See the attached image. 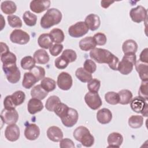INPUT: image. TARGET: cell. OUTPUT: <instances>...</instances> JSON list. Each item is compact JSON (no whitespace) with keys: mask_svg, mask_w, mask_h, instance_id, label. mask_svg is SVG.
<instances>
[{"mask_svg":"<svg viewBox=\"0 0 148 148\" xmlns=\"http://www.w3.org/2000/svg\"><path fill=\"white\" fill-rule=\"evenodd\" d=\"M56 82L53 79L46 77L42 79L40 86L47 92H50L55 90L56 88Z\"/></svg>","mask_w":148,"mask_h":148,"instance_id":"cell-33","label":"cell"},{"mask_svg":"<svg viewBox=\"0 0 148 148\" xmlns=\"http://www.w3.org/2000/svg\"><path fill=\"white\" fill-rule=\"evenodd\" d=\"M88 30L84 21H79L69 27L68 34L71 37L80 38L86 35Z\"/></svg>","mask_w":148,"mask_h":148,"instance_id":"cell-7","label":"cell"},{"mask_svg":"<svg viewBox=\"0 0 148 148\" xmlns=\"http://www.w3.org/2000/svg\"><path fill=\"white\" fill-rule=\"evenodd\" d=\"M75 144L73 142L69 139V138H64L62 139L60 141V147L61 148L65 147H75Z\"/></svg>","mask_w":148,"mask_h":148,"instance_id":"cell-52","label":"cell"},{"mask_svg":"<svg viewBox=\"0 0 148 148\" xmlns=\"http://www.w3.org/2000/svg\"><path fill=\"white\" fill-rule=\"evenodd\" d=\"M35 61L34 58L29 56L23 57L20 61L21 67L24 70H31L35 66Z\"/></svg>","mask_w":148,"mask_h":148,"instance_id":"cell-36","label":"cell"},{"mask_svg":"<svg viewBox=\"0 0 148 148\" xmlns=\"http://www.w3.org/2000/svg\"><path fill=\"white\" fill-rule=\"evenodd\" d=\"M90 58L99 64H107L113 71H117L119 59L109 50L102 48H94L90 52Z\"/></svg>","mask_w":148,"mask_h":148,"instance_id":"cell-1","label":"cell"},{"mask_svg":"<svg viewBox=\"0 0 148 148\" xmlns=\"http://www.w3.org/2000/svg\"><path fill=\"white\" fill-rule=\"evenodd\" d=\"M119 102L121 105H127L130 103L132 99V94L131 91L127 89L120 90L119 92Z\"/></svg>","mask_w":148,"mask_h":148,"instance_id":"cell-30","label":"cell"},{"mask_svg":"<svg viewBox=\"0 0 148 148\" xmlns=\"http://www.w3.org/2000/svg\"><path fill=\"white\" fill-rule=\"evenodd\" d=\"M75 75L76 77L83 83L88 82L92 79L91 73L88 72L83 68L80 67L75 71Z\"/></svg>","mask_w":148,"mask_h":148,"instance_id":"cell-31","label":"cell"},{"mask_svg":"<svg viewBox=\"0 0 148 148\" xmlns=\"http://www.w3.org/2000/svg\"><path fill=\"white\" fill-rule=\"evenodd\" d=\"M50 6L49 0H34L29 4L30 9L35 13H40L46 10H48Z\"/></svg>","mask_w":148,"mask_h":148,"instance_id":"cell-14","label":"cell"},{"mask_svg":"<svg viewBox=\"0 0 148 148\" xmlns=\"http://www.w3.org/2000/svg\"><path fill=\"white\" fill-rule=\"evenodd\" d=\"M101 87V82L97 79H92L87 83V88L90 92H98Z\"/></svg>","mask_w":148,"mask_h":148,"instance_id":"cell-44","label":"cell"},{"mask_svg":"<svg viewBox=\"0 0 148 148\" xmlns=\"http://www.w3.org/2000/svg\"><path fill=\"white\" fill-rule=\"evenodd\" d=\"M23 18L25 24L29 27L34 26L37 22V16L29 10L24 13Z\"/></svg>","mask_w":148,"mask_h":148,"instance_id":"cell-35","label":"cell"},{"mask_svg":"<svg viewBox=\"0 0 148 148\" xmlns=\"http://www.w3.org/2000/svg\"><path fill=\"white\" fill-rule=\"evenodd\" d=\"M136 57L135 53L125 54L121 61H119L117 66V71L122 75L130 74L135 65Z\"/></svg>","mask_w":148,"mask_h":148,"instance_id":"cell-4","label":"cell"},{"mask_svg":"<svg viewBox=\"0 0 148 148\" xmlns=\"http://www.w3.org/2000/svg\"><path fill=\"white\" fill-rule=\"evenodd\" d=\"M130 16L134 22L140 23L144 21L147 17V11L143 6L139 5L131 9Z\"/></svg>","mask_w":148,"mask_h":148,"instance_id":"cell-9","label":"cell"},{"mask_svg":"<svg viewBox=\"0 0 148 148\" xmlns=\"http://www.w3.org/2000/svg\"><path fill=\"white\" fill-rule=\"evenodd\" d=\"M84 101L92 110H97L102 105V101L98 92H88L84 96Z\"/></svg>","mask_w":148,"mask_h":148,"instance_id":"cell-10","label":"cell"},{"mask_svg":"<svg viewBox=\"0 0 148 148\" xmlns=\"http://www.w3.org/2000/svg\"><path fill=\"white\" fill-rule=\"evenodd\" d=\"M0 44H1V54L6 53L9 51V48L6 43L3 42H1Z\"/></svg>","mask_w":148,"mask_h":148,"instance_id":"cell-54","label":"cell"},{"mask_svg":"<svg viewBox=\"0 0 148 148\" xmlns=\"http://www.w3.org/2000/svg\"><path fill=\"white\" fill-rule=\"evenodd\" d=\"M138 50V44L132 39L126 40L122 45V50L124 54L135 53Z\"/></svg>","mask_w":148,"mask_h":148,"instance_id":"cell-27","label":"cell"},{"mask_svg":"<svg viewBox=\"0 0 148 148\" xmlns=\"http://www.w3.org/2000/svg\"><path fill=\"white\" fill-rule=\"evenodd\" d=\"M34 75L36 77L39 82L40 80L43 79L45 76V69L40 66H35L31 70L29 71Z\"/></svg>","mask_w":148,"mask_h":148,"instance_id":"cell-46","label":"cell"},{"mask_svg":"<svg viewBox=\"0 0 148 148\" xmlns=\"http://www.w3.org/2000/svg\"><path fill=\"white\" fill-rule=\"evenodd\" d=\"M108 147H119L123 142V137L119 132H112L108 136Z\"/></svg>","mask_w":148,"mask_h":148,"instance_id":"cell-21","label":"cell"},{"mask_svg":"<svg viewBox=\"0 0 148 148\" xmlns=\"http://www.w3.org/2000/svg\"><path fill=\"white\" fill-rule=\"evenodd\" d=\"M53 40L49 34H42L38 39V43L39 47L45 49H48L53 45Z\"/></svg>","mask_w":148,"mask_h":148,"instance_id":"cell-25","label":"cell"},{"mask_svg":"<svg viewBox=\"0 0 148 148\" xmlns=\"http://www.w3.org/2000/svg\"><path fill=\"white\" fill-rule=\"evenodd\" d=\"M1 9L6 14H12L16 12L17 6L16 3L12 1H5L1 4Z\"/></svg>","mask_w":148,"mask_h":148,"instance_id":"cell-28","label":"cell"},{"mask_svg":"<svg viewBox=\"0 0 148 148\" xmlns=\"http://www.w3.org/2000/svg\"><path fill=\"white\" fill-rule=\"evenodd\" d=\"M48 95V92L45 90L40 84H37L31 90V95L32 98L42 100Z\"/></svg>","mask_w":148,"mask_h":148,"instance_id":"cell-29","label":"cell"},{"mask_svg":"<svg viewBox=\"0 0 148 148\" xmlns=\"http://www.w3.org/2000/svg\"><path fill=\"white\" fill-rule=\"evenodd\" d=\"M43 109V104L40 99L32 98L29 100L27 105V109L30 114H35L40 112Z\"/></svg>","mask_w":148,"mask_h":148,"instance_id":"cell-20","label":"cell"},{"mask_svg":"<svg viewBox=\"0 0 148 148\" xmlns=\"http://www.w3.org/2000/svg\"><path fill=\"white\" fill-rule=\"evenodd\" d=\"M61 56L64 57L69 63L75 61L77 58L76 53L72 49H65L63 51Z\"/></svg>","mask_w":148,"mask_h":148,"instance_id":"cell-45","label":"cell"},{"mask_svg":"<svg viewBox=\"0 0 148 148\" xmlns=\"http://www.w3.org/2000/svg\"><path fill=\"white\" fill-rule=\"evenodd\" d=\"M49 34L53 40V42L57 44L62 43L65 38L64 32L59 28H53L50 31Z\"/></svg>","mask_w":148,"mask_h":148,"instance_id":"cell-32","label":"cell"},{"mask_svg":"<svg viewBox=\"0 0 148 148\" xmlns=\"http://www.w3.org/2000/svg\"><path fill=\"white\" fill-rule=\"evenodd\" d=\"M36 82L38 80L36 77L31 72H25L23 76L22 81V86L26 89L31 88Z\"/></svg>","mask_w":148,"mask_h":148,"instance_id":"cell-26","label":"cell"},{"mask_svg":"<svg viewBox=\"0 0 148 148\" xmlns=\"http://www.w3.org/2000/svg\"><path fill=\"white\" fill-rule=\"evenodd\" d=\"M36 63L39 64H46L50 60L47 52L43 49H38L35 51L33 55Z\"/></svg>","mask_w":148,"mask_h":148,"instance_id":"cell-24","label":"cell"},{"mask_svg":"<svg viewBox=\"0 0 148 148\" xmlns=\"http://www.w3.org/2000/svg\"><path fill=\"white\" fill-rule=\"evenodd\" d=\"M40 135V129L35 124H29L24 130V136L29 140H36Z\"/></svg>","mask_w":148,"mask_h":148,"instance_id":"cell-16","label":"cell"},{"mask_svg":"<svg viewBox=\"0 0 148 148\" xmlns=\"http://www.w3.org/2000/svg\"><path fill=\"white\" fill-rule=\"evenodd\" d=\"M94 40L96 45L99 46H103L106 44L107 38L106 35L102 32H98L93 36Z\"/></svg>","mask_w":148,"mask_h":148,"instance_id":"cell-49","label":"cell"},{"mask_svg":"<svg viewBox=\"0 0 148 148\" xmlns=\"http://www.w3.org/2000/svg\"><path fill=\"white\" fill-rule=\"evenodd\" d=\"M84 23L91 31H95L101 25V20L99 17L95 14H90L86 16Z\"/></svg>","mask_w":148,"mask_h":148,"instance_id":"cell-18","label":"cell"},{"mask_svg":"<svg viewBox=\"0 0 148 148\" xmlns=\"http://www.w3.org/2000/svg\"><path fill=\"white\" fill-rule=\"evenodd\" d=\"M10 96L12 101L16 106L21 105L24 102L25 99V93L21 90L15 91L12 95H10Z\"/></svg>","mask_w":148,"mask_h":148,"instance_id":"cell-37","label":"cell"},{"mask_svg":"<svg viewBox=\"0 0 148 148\" xmlns=\"http://www.w3.org/2000/svg\"><path fill=\"white\" fill-rule=\"evenodd\" d=\"M114 1H102L101 2V6L104 8L106 9L108 8L111 4L114 3Z\"/></svg>","mask_w":148,"mask_h":148,"instance_id":"cell-55","label":"cell"},{"mask_svg":"<svg viewBox=\"0 0 148 148\" xmlns=\"http://www.w3.org/2000/svg\"><path fill=\"white\" fill-rule=\"evenodd\" d=\"M72 77L69 73L66 72H62L58 75L57 84L60 89L65 91L68 90L72 87Z\"/></svg>","mask_w":148,"mask_h":148,"instance_id":"cell-11","label":"cell"},{"mask_svg":"<svg viewBox=\"0 0 148 148\" xmlns=\"http://www.w3.org/2000/svg\"><path fill=\"white\" fill-rule=\"evenodd\" d=\"M61 12L56 8H51L42 17L40 25L43 29H49L51 27L58 24L62 20Z\"/></svg>","mask_w":148,"mask_h":148,"instance_id":"cell-2","label":"cell"},{"mask_svg":"<svg viewBox=\"0 0 148 148\" xmlns=\"http://www.w3.org/2000/svg\"><path fill=\"white\" fill-rule=\"evenodd\" d=\"M131 109L135 113H141L143 116H147V101L140 97H135L132 99L130 102Z\"/></svg>","mask_w":148,"mask_h":148,"instance_id":"cell-6","label":"cell"},{"mask_svg":"<svg viewBox=\"0 0 148 148\" xmlns=\"http://www.w3.org/2000/svg\"><path fill=\"white\" fill-rule=\"evenodd\" d=\"M69 62L62 56L57 57L54 61L55 66L59 69H64L67 67Z\"/></svg>","mask_w":148,"mask_h":148,"instance_id":"cell-48","label":"cell"},{"mask_svg":"<svg viewBox=\"0 0 148 148\" xmlns=\"http://www.w3.org/2000/svg\"><path fill=\"white\" fill-rule=\"evenodd\" d=\"M60 102H61V100L56 95H51L46 100L45 107L47 110L53 112L55 107Z\"/></svg>","mask_w":148,"mask_h":148,"instance_id":"cell-40","label":"cell"},{"mask_svg":"<svg viewBox=\"0 0 148 148\" xmlns=\"http://www.w3.org/2000/svg\"><path fill=\"white\" fill-rule=\"evenodd\" d=\"M74 138L80 142L85 147H91L94 145V138L91 134L89 130L84 126L77 127L73 132Z\"/></svg>","mask_w":148,"mask_h":148,"instance_id":"cell-3","label":"cell"},{"mask_svg":"<svg viewBox=\"0 0 148 148\" xmlns=\"http://www.w3.org/2000/svg\"><path fill=\"white\" fill-rule=\"evenodd\" d=\"M9 25L12 28H21L23 23L20 17L16 15H9L7 17Z\"/></svg>","mask_w":148,"mask_h":148,"instance_id":"cell-42","label":"cell"},{"mask_svg":"<svg viewBox=\"0 0 148 148\" xmlns=\"http://www.w3.org/2000/svg\"><path fill=\"white\" fill-rule=\"evenodd\" d=\"M148 81H142V83L140 86L138 95L145 101L148 99Z\"/></svg>","mask_w":148,"mask_h":148,"instance_id":"cell-43","label":"cell"},{"mask_svg":"<svg viewBox=\"0 0 148 148\" xmlns=\"http://www.w3.org/2000/svg\"><path fill=\"white\" fill-rule=\"evenodd\" d=\"M97 119L102 124H108L112 119V113L109 109L102 108L97 112Z\"/></svg>","mask_w":148,"mask_h":148,"instance_id":"cell-19","label":"cell"},{"mask_svg":"<svg viewBox=\"0 0 148 148\" xmlns=\"http://www.w3.org/2000/svg\"><path fill=\"white\" fill-rule=\"evenodd\" d=\"M140 61L145 63H148V49L147 48L144 49L140 54L139 60Z\"/></svg>","mask_w":148,"mask_h":148,"instance_id":"cell-53","label":"cell"},{"mask_svg":"<svg viewBox=\"0 0 148 148\" xmlns=\"http://www.w3.org/2000/svg\"><path fill=\"white\" fill-rule=\"evenodd\" d=\"M69 107L65 103L60 102L54 109V112L60 119L65 117L68 112Z\"/></svg>","mask_w":148,"mask_h":148,"instance_id":"cell-39","label":"cell"},{"mask_svg":"<svg viewBox=\"0 0 148 148\" xmlns=\"http://www.w3.org/2000/svg\"><path fill=\"white\" fill-rule=\"evenodd\" d=\"M47 136L51 141L54 142H60L63 138L62 130L57 126H51L47 130Z\"/></svg>","mask_w":148,"mask_h":148,"instance_id":"cell-17","label":"cell"},{"mask_svg":"<svg viewBox=\"0 0 148 148\" xmlns=\"http://www.w3.org/2000/svg\"><path fill=\"white\" fill-rule=\"evenodd\" d=\"M96 45H97L94 40V38L92 36H87L83 38L80 40L79 43L80 49L84 51L92 50L93 49L95 48Z\"/></svg>","mask_w":148,"mask_h":148,"instance_id":"cell-23","label":"cell"},{"mask_svg":"<svg viewBox=\"0 0 148 148\" xmlns=\"http://www.w3.org/2000/svg\"><path fill=\"white\" fill-rule=\"evenodd\" d=\"M10 40L12 43L18 45H25L30 40L29 34L25 31L20 29H14L10 35Z\"/></svg>","mask_w":148,"mask_h":148,"instance_id":"cell-8","label":"cell"},{"mask_svg":"<svg viewBox=\"0 0 148 148\" xmlns=\"http://www.w3.org/2000/svg\"><path fill=\"white\" fill-rule=\"evenodd\" d=\"M20 128L16 124L8 125L5 131L6 139L10 142H15L20 137Z\"/></svg>","mask_w":148,"mask_h":148,"instance_id":"cell-15","label":"cell"},{"mask_svg":"<svg viewBox=\"0 0 148 148\" xmlns=\"http://www.w3.org/2000/svg\"><path fill=\"white\" fill-rule=\"evenodd\" d=\"M1 60L2 65H10L16 64L17 58L14 53L9 51L1 54Z\"/></svg>","mask_w":148,"mask_h":148,"instance_id":"cell-38","label":"cell"},{"mask_svg":"<svg viewBox=\"0 0 148 148\" xmlns=\"http://www.w3.org/2000/svg\"><path fill=\"white\" fill-rule=\"evenodd\" d=\"M79 118L77 111L73 109L69 108L68 114L64 117L61 118V122L63 125L66 127H72L76 124Z\"/></svg>","mask_w":148,"mask_h":148,"instance_id":"cell-13","label":"cell"},{"mask_svg":"<svg viewBox=\"0 0 148 148\" xmlns=\"http://www.w3.org/2000/svg\"><path fill=\"white\" fill-rule=\"evenodd\" d=\"M135 69L142 81L148 80V63H145L139 60L136 61Z\"/></svg>","mask_w":148,"mask_h":148,"instance_id":"cell-22","label":"cell"},{"mask_svg":"<svg viewBox=\"0 0 148 148\" xmlns=\"http://www.w3.org/2000/svg\"><path fill=\"white\" fill-rule=\"evenodd\" d=\"M2 69L9 82L12 84L17 83L20 79L21 73L16 64L2 65Z\"/></svg>","mask_w":148,"mask_h":148,"instance_id":"cell-5","label":"cell"},{"mask_svg":"<svg viewBox=\"0 0 148 148\" xmlns=\"http://www.w3.org/2000/svg\"><path fill=\"white\" fill-rule=\"evenodd\" d=\"M63 48L64 46L62 44L55 43L54 45H53L49 49V52L52 56L56 57L58 56L61 53V51L63 50Z\"/></svg>","mask_w":148,"mask_h":148,"instance_id":"cell-50","label":"cell"},{"mask_svg":"<svg viewBox=\"0 0 148 148\" xmlns=\"http://www.w3.org/2000/svg\"><path fill=\"white\" fill-rule=\"evenodd\" d=\"M3 106H4V108L7 109V110H13L15 109V108L16 107L12 99L11 98V96L10 95H7L3 100Z\"/></svg>","mask_w":148,"mask_h":148,"instance_id":"cell-51","label":"cell"},{"mask_svg":"<svg viewBox=\"0 0 148 148\" xmlns=\"http://www.w3.org/2000/svg\"><path fill=\"white\" fill-rule=\"evenodd\" d=\"M0 116L1 121L8 125L16 124L18 120V114L16 109L7 110L4 108Z\"/></svg>","mask_w":148,"mask_h":148,"instance_id":"cell-12","label":"cell"},{"mask_svg":"<svg viewBox=\"0 0 148 148\" xmlns=\"http://www.w3.org/2000/svg\"><path fill=\"white\" fill-rule=\"evenodd\" d=\"M83 68L90 73H94L97 69V65L95 62L90 59H87L85 60L83 64Z\"/></svg>","mask_w":148,"mask_h":148,"instance_id":"cell-47","label":"cell"},{"mask_svg":"<svg viewBox=\"0 0 148 148\" xmlns=\"http://www.w3.org/2000/svg\"><path fill=\"white\" fill-rule=\"evenodd\" d=\"M105 99L109 104L113 105H117L119 102V94L114 91L108 92L105 95Z\"/></svg>","mask_w":148,"mask_h":148,"instance_id":"cell-41","label":"cell"},{"mask_svg":"<svg viewBox=\"0 0 148 148\" xmlns=\"http://www.w3.org/2000/svg\"><path fill=\"white\" fill-rule=\"evenodd\" d=\"M128 123L132 128H139L143 124V117L140 115H132L128 119Z\"/></svg>","mask_w":148,"mask_h":148,"instance_id":"cell-34","label":"cell"}]
</instances>
